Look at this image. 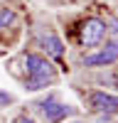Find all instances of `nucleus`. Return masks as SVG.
<instances>
[{
  "mask_svg": "<svg viewBox=\"0 0 118 123\" xmlns=\"http://www.w3.org/2000/svg\"><path fill=\"white\" fill-rule=\"evenodd\" d=\"M25 69H27V89H44L49 81H54V69L44 57L27 54L25 57Z\"/></svg>",
  "mask_w": 118,
  "mask_h": 123,
  "instance_id": "nucleus-1",
  "label": "nucleus"
},
{
  "mask_svg": "<svg viewBox=\"0 0 118 123\" xmlns=\"http://www.w3.org/2000/svg\"><path fill=\"white\" fill-rule=\"evenodd\" d=\"M103 35H106V25L101 22V20H96V17L81 22V27H79V42H81L84 47L98 44V42L103 39Z\"/></svg>",
  "mask_w": 118,
  "mask_h": 123,
  "instance_id": "nucleus-2",
  "label": "nucleus"
},
{
  "mask_svg": "<svg viewBox=\"0 0 118 123\" xmlns=\"http://www.w3.org/2000/svg\"><path fill=\"white\" fill-rule=\"evenodd\" d=\"M94 111L98 113H118V98L111 96V94H101V91H94L91 98H88Z\"/></svg>",
  "mask_w": 118,
  "mask_h": 123,
  "instance_id": "nucleus-3",
  "label": "nucleus"
},
{
  "mask_svg": "<svg viewBox=\"0 0 118 123\" xmlns=\"http://www.w3.org/2000/svg\"><path fill=\"white\" fill-rule=\"evenodd\" d=\"M118 59V44L111 42V44H106V49H101L98 54H88L84 59V64L86 67H98V64H111V62Z\"/></svg>",
  "mask_w": 118,
  "mask_h": 123,
  "instance_id": "nucleus-4",
  "label": "nucleus"
},
{
  "mask_svg": "<svg viewBox=\"0 0 118 123\" xmlns=\"http://www.w3.org/2000/svg\"><path fill=\"white\" fill-rule=\"evenodd\" d=\"M71 113V108L69 106H62V104H54V101H47V104H42V116L49 121V123H57L62 121L64 116Z\"/></svg>",
  "mask_w": 118,
  "mask_h": 123,
  "instance_id": "nucleus-5",
  "label": "nucleus"
},
{
  "mask_svg": "<svg viewBox=\"0 0 118 123\" xmlns=\"http://www.w3.org/2000/svg\"><path fill=\"white\" fill-rule=\"evenodd\" d=\"M39 44H42V47H44V49H47V52L52 54V57H62V54H64V47H62V42H59L54 35L42 37V39H39Z\"/></svg>",
  "mask_w": 118,
  "mask_h": 123,
  "instance_id": "nucleus-6",
  "label": "nucleus"
},
{
  "mask_svg": "<svg viewBox=\"0 0 118 123\" xmlns=\"http://www.w3.org/2000/svg\"><path fill=\"white\" fill-rule=\"evenodd\" d=\"M12 20H15L12 10H0V30H5L7 25H12Z\"/></svg>",
  "mask_w": 118,
  "mask_h": 123,
  "instance_id": "nucleus-7",
  "label": "nucleus"
},
{
  "mask_svg": "<svg viewBox=\"0 0 118 123\" xmlns=\"http://www.w3.org/2000/svg\"><path fill=\"white\" fill-rule=\"evenodd\" d=\"M10 101V96H5V94H0V104H7Z\"/></svg>",
  "mask_w": 118,
  "mask_h": 123,
  "instance_id": "nucleus-8",
  "label": "nucleus"
},
{
  "mask_svg": "<svg viewBox=\"0 0 118 123\" xmlns=\"http://www.w3.org/2000/svg\"><path fill=\"white\" fill-rule=\"evenodd\" d=\"M15 123H35V121H30V118H17Z\"/></svg>",
  "mask_w": 118,
  "mask_h": 123,
  "instance_id": "nucleus-9",
  "label": "nucleus"
}]
</instances>
